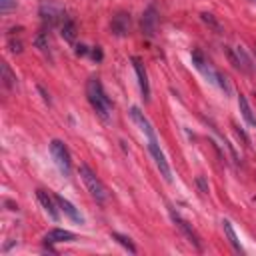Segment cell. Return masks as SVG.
<instances>
[{"mask_svg":"<svg viewBox=\"0 0 256 256\" xmlns=\"http://www.w3.org/2000/svg\"><path fill=\"white\" fill-rule=\"evenodd\" d=\"M0 74H2V78H0V80H2V84H4L8 90H12V88L16 86V74L10 70V66H8L6 62H2V64H0Z\"/></svg>","mask_w":256,"mask_h":256,"instance_id":"17","label":"cell"},{"mask_svg":"<svg viewBox=\"0 0 256 256\" xmlns=\"http://www.w3.org/2000/svg\"><path fill=\"white\" fill-rule=\"evenodd\" d=\"M130 116H132V120L138 124V128L142 130V134H144L148 140H156V132H154L150 120L144 116V112H140V108H136V106L130 108Z\"/></svg>","mask_w":256,"mask_h":256,"instance_id":"9","label":"cell"},{"mask_svg":"<svg viewBox=\"0 0 256 256\" xmlns=\"http://www.w3.org/2000/svg\"><path fill=\"white\" fill-rule=\"evenodd\" d=\"M80 178H82L84 186L88 188L90 196H92L96 202L102 204V202L108 200V190H106V186H104L102 180L92 172V168H90L88 164H80Z\"/></svg>","mask_w":256,"mask_h":256,"instance_id":"2","label":"cell"},{"mask_svg":"<svg viewBox=\"0 0 256 256\" xmlns=\"http://www.w3.org/2000/svg\"><path fill=\"white\" fill-rule=\"evenodd\" d=\"M148 150H150V154H152V158H154L156 168H158L160 174L164 176V180H166V182H172V172H170V166H168V162H166L164 152H162L160 146H158V140H148Z\"/></svg>","mask_w":256,"mask_h":256,"instance_id":"6","label":"cell"},{"mask_svg":"<svg viewBox=\"0 0 256 256\" xmlns=\"http://www.w3.org/2000/svg\"><path fill=\"white\" fill-rule=\"evenodd\" d=\"M38 14H40L42 22H44V24H48V26H54V24L62 22V20H64V16H66L64 6H62L58 0H40Z\"/></svg>","mask_w":256,"mask_h":256,"instance_id":"4","label":"cell"},{"mask_svg":"<svg viewBox=\"0 0 256 256\" xmlns=\"http://www.w3.org/2000/svg\"><path fill=\"white\" fill-rule=\"evenodd\" d=\"M76 54H78V56H84V54H88V48H86L84 44H78V46H76Z\"/></svg>","mask_w":256,"mask_h":256,"instance_id":"23","label":"cell"},{"mask_svg":"<svg viewBox=\"0 0 256 256\" xmlns=\"http://www.w3.org/2000/svg\"><path fill=\"white\" fill-rule=\"evenodd\" d=\"M60 34H62V38L66 42H74V38H76V24H74V20L70 16H64V20L60 22Z\"/></svg>","mask_w":256,"mask_h":256,"instance_id":"16","label":"cell"},{"mask_svg":"<svg viewBox=\"0 0 256 256\" xmlns=\"http://www.w3.org/2000/svg\"><path fill=\"white\" fill-rule=\"evenodd\" d=\"M198 184H200V188H202V192H208V188L204 186V180H202V176L198 178Z\"/></svg>","mask_w":256,"mask_h":256,"instance_id":"25","label":"cell"},{"mask_svg":"<svg viewBox=\"0 0 256 256\" xmlns=\"http://www.w3.org/2000/svg\"><path fill=\"white\" fill-rule=\"evenodd\" d=\"M226 52H228V58H230V62H232V66L234 68H238V70H242V72H252V66H250V58H248V54L244 52V48L242 46H236L234 50H230V48H226Z\"/></svg>","mask_w":256,"mask_h":256,"instance_id":"8","label":"cell"},{"mask_svg":"<svg viewBox=\"0 0 256 256\" xmlns=\"http://www.w3.org/2000/svg\"><path fill=\"white\" fill-rule=\"evenodd\" d=\"M238 106H240V112H242V116H244V120L250 124V126H256V116L252 114V108H250V104H248V100H246V96H238Z\"/></svg>","mask_w":256,"mask_h":256,"instance_id":"18","label":"cell"},{"mask_svg":"<svg viewBox=\"0 0 256 256\" xmlns=\"http://www.w3.org/2000/svg\"><path fill=\"white\" fill-rule=\"evenodd\" d=\"M192 62H194V66L204 74V78H206L208 82L218 84V86H220L222 90H226V92L230 90V88H228V82H226V76H222L218 70H214L212 64L204 58V54H202L200 50H194V52H192Z\"/></svg>","mask_w":256,"mask_h":256,"instance_id":"3","label":"cell"},{"mask_svg":"<svg viewBox=\"0 0 256 256\" xmlns=\"http://www.w3.org/2000/svg\"><path fill=\"white\" fill-rule=\"evenodd\" d=\"M54 198H56V204H58V208H60V210H62V212H64V214H66L70 220H74V222H78V224H82V222H84L82 214L76 210V206H74V204H70V202H68L64 196H60V194H56Z\"/></svg>","mask_w":256,"mask_h":256,"instance_id":"12","label":"cell"},{"mask_svg":"<svg viewBox=\"0 0 256 256\" xmlns=\"http://www.w3.org/2000/svg\"><path fill=\"white\" fill-rule=\"evenodd\" d=\"M132 66H134V70H136L142 96L148 100V98H150V84H148V74H146V70H144V64L140 62V58H132Z\"/></svg>","mask_w":256,"mask_h":256,"instance_id":"11","label":"cell"},{"mask_svg":"<svg viewBox=\"0 0 256 256\" xmlns=\"http://www.w3.org/2000/svg\"><path fill=\"white\" fill-rule=\"evenodd\" d=\"M142 32L146 34V36H154L156 34V24H158V16H156V8L154 6H148L146 10H144V14H142Z\"/></svg>","mask_w":256,"mask_h":256,"instance_id":"10","label":"cell"},{"mask_svg":"<svg viewBox=\"0 0 256 256\" xmlns=\"http://www.w3.org/2000/svg\"><path fill=\"white\" fill-rule=\"evenodd\" d=\"M200 16H202V22H206L214 32H218V34H222V32H224V30H222V26H220V22L214 18V14H210V12H202Z\"/></svg>","mask_w":256,"mask_h":256,"instance_id":"20","label":"cell"},{"mask_svg":"<svg viewBox=\"0 0 256 256\" xmlns=\"http://www.w3.org/2000/svg\"><path fill=\"white\" fill-rule=\"evenodd\" d=\"M112 238H114V240H118V242H120V244L130 252V254H134V252H136V246L130 242V238H128V236H122V234H118V232H112Z\"/></svg>","mask_w":256,"mask_h":256,"instance_id":"21","label":"cell"},{"mask_svg":"<svg viewBox=\"0 0 256 256\" xmlns=\"http://www.w3.org/2000/svg\"><path fill=\"white\" fill-rule=\"evenodd\" d=\"M92 58H94V60H100V58H102V50H100L98 46H94V50H92Z\"/></svg>","mask_w":256,"mask_h":256,"instance_id":"24","label":"cell"},{"mask_svg":"<svg viewBox=\"0 0 256 256\" xmlns=\"http://www.w3.org/2000/svg\"><path fill=\"white\" fill-rule=\"evenodd\" d=\"M12 8H16V0H0V12L2 14L10 12Z\"/></svg>","mask_w":256,"mask_h":256,"instance_id":"22","label":"cell"},{"mask_svg":"<svg viewBox=\"0 0 256 256\" xmlns=\"http://www.w3.org/2000/svg\"><path fill=\"white\" fill-rule=\"evenodd\" d=\"M86 96H88V102L92 104V108L96 110V114L104 120L110 118L112 114V102L110 98L106 96L104 88H102V82L98 76H90L88 82H86Z\"/></svg>","mask_w":256,"mask_h":256,"instance_id":"1","label":"cell"},{"mask_svg":"<svg viewBox=\"0 0 256 256\" xmlns=\"http://www.w3.org/2000/svg\"><path fill=\"white\" fill-rule=\"evenodd\" d=\"M36 198H38V202L42 204V208L48 212V216H50L52 220H58V210H56V206H58V204H54V202H56V198L52 200V198H50V194H48L46 190H36Z\"/></svg>","mask_w":256,"mask_h":256,"instance_id":"14","label":"cell"},{"mask_svg":"<svg viewBox=\"0 0 256 256\" xmlns=\"http://www.w3.org/2000/svg\"><path fill=\"white\" fill-rule=\"evenodd\" d=\"M112 32L116 36H124L128 30H130V16L126 12H118L112 16V24H110Z\"/></svg>","mask_w":256,"mask_h":256,"instance_id":"13","label":"cell"},{"mask_svg":"<svg viewBox=\"0 0 256 256\" xmlns=\"http://www.w3.org/2000/svg\"><path fill=\"white\" fill-rule=\"evenodd\" d=\"M50 154H52L58 170L64 176H70V172H72V160H70V152H68L66 144L60 142V140H52L50 142Z\"/></svg>","mask_w":256,"mask_h":256,"instance_id":"5","label":"cell"},{"mask_svg":"<svg viewBox=\"0 0 256 256\" xmlns=\"http://www.w3.org/2000/svg\"><path fill=\"white\" fill-rule=\"evenodd\" d=\"M222 226H224V232H226V236H228V240H230L232 248H234V250L240 254V252H242V246H240V242H238V236H236V232H234L232 224H230L228 220H222Z\"/></svg>","mask_w":256,"mask_h":256,"instance_id":"19","label":"cell"},{"mask_svg":"<svg viewBox=\"0 0 256 256\" xmlns=\"http://www.w3.org/2000/svg\"><path fill=\"white\" fill-rule=\"evenodd\" d=\"M44 240L48 242V244H58V242H70V240H74V234L70 232V230H62V228H54V230H50L46 236H44Z\"/></svg>","mask_w":256,"mask_h":256,"instance_id":"15","label":"cell"},{"mask_svg":"<svg viewBox=\"0 0 256 256\" xmlns=\"http://www.w3.org/2000/svg\"><path fill=\"white\" fill-rule=\"evenodd\" d=\"M170 218H172V220H174V224L182 230V234L188 238V242H190V244H194V248H196V250H202V244H200L198 234L194 232V228H192V226H190V224H188V222H186L178 212H174V208H170Z\"/></svg>","mask_w":256,"mask_h":256,"instance_id":"7","label":"cell"}]
</instances>
